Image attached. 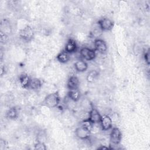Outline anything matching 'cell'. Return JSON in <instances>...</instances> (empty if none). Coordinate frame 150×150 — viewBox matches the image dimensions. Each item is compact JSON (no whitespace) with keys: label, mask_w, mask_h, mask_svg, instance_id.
I'll return each mask as SVG.
<instances>
[{"label":"cell","mask_w":150,"mask_h":150,"mask_svg":"<svg viewBox=\"0 0 150 150\" xmlns=\"http://www.w3.org/2000/svg\"><path fill=\"white\" fill-rule=\"evenodd\" d=\"M60 101L58 92H54L47 95L42 103V105L49 108H53L58 105Z\"/></svg>","instance_id":"1"},{"label":"cell","mask_w":150,"mask_h":150,"mask_svg":"<svg viewBox=\"0 0 150 150\" xmlns=\"http://www.w3.org/2000/svg\"><path fill=\"white\" fill-rule=\"evenodd\" d=\"M97 24L102 31H107L111 30L114 27V25L112 21L107 18H104L100 19L98 21Z\"/></svg>","instance_id":"2"},{"label":"cell","mask_w":150,"mask_h":150,"mask_svg":"<svg viewBox=\"0 0 150 150\" xmlns=\"http://www.w3.org/2000/svg\"><path fill=\"white\" fill-rule=\"evenodd\" d=\"M19 36L23 40L30 41L34 37V31L30 26H27L20 30Z\"/></svg>","instance_id":"3"},{"label":"cell","mask_w":150,"mask_h":150,"mask_svg":"<svg viewBox=\"0 0 150 150\" xmlns=\"http://www.w3.org/2000/svg\"><path fill=\"white\" fill-rule=\"evenodd\" d=\"M122 134L118 128L114 127L110 133V141L114 145H118L121 140Z\"/></svg>","instance_id":"4"},{"label":"cell","mask_w":150,"mask_h":150,"mask_svg":"<svg viewBox=\"0 0 150 150\" xmlns=\"http://www.w3.org/2000/svg\"><path fill=\"white\" fill-rule=\"evenodd\" d=\"M80 53L81 56L86 60H92L96 56L95 50L88 47H83Z\"/></svg>","instance_id":"5"},{"label":"cell","mask_w":150,"mask_h":150,"mask_svg":"<svg viewBox=\"0 0 150 150\" xmlns=\"http://www.w3.org/2000/svg\"><path fill=\"white\" fill-rule=\"evenodd\" d=\"M90 130L86 128L83 126L78 127L76 131V135L81 139H86L90 137Z\"/></svg>","instance_id":"6"},{"label":"cell","mask_w":150,"mask_h":150,"mask_svg":"<svg viewBox=\"0 0 150 150\" xmlns=\"http://www.w3.org/2000/svg\"><path fill=\"white\" fill-rule=\"evenodd\" d=\"M100 122L101 123V128L104 131L108 130L112 127V120L107 115H102Z\"/></svg>","instance_id":"7"},{"label":"cell","mask_w":150,"mask_h":150,"mask_svg":"<svg viewBox=\"0 0 150 150\" xmlns=\"http://www.w3.org/2000/svg\"><path fill=\"white\" fill-rule=\"evenodd\" d=\"M101 115L96 108H92L89 112V117L88 119L94 124L100 122Z\"/></svg>","instance_id":"8"},{"label":"cell","mask_w":150,"mask_h":150,"mask_svg":"<svg viewBox=\"0 0 150 150\" xmlns=\"http://www.w3.org/2000/svg\"><path fill=\"white\" fill-rule=\"evenodd\" d=\"M94 45L95 50L101 53H104L107 49L106 43L105 42V41L100 39H95Z\"/></svg>","instance_id":"9"},{"label":"cell","mask_w":150,"mask_h":150,"mask_svg":"<svg viewBox=\"0 0 150 150\" xmlns=\"http://www.w3.org/2000/svg\"><path fill=\"white\" fill-rule=\"evenodd\" d=\"M77 50V46L76 41L72 39H69L66 44L64 50L67 53H69V54H71L76 52Z\"/></svg>","instance_id":"10"},{"label":"cell","mask_w":150,"mask_h":150,"mask_svg":"<svg viewBox=\"0 0 150 150\" xmlns=\"http://www.w3.org/2000/svg\"><path fill=\"white\" fill-rule=\"evenodd\" d=\"M67 86L69 90L78 89L79 86V79L75 76H70L67 81Z\"/></svg>","instance_id":"11"},{"label":"cell","mask_w":150,"mask_h":150,"mask_svg":"<svg viewBox=\"0 0 150 150\" xmlns=\"http://www.w3.org/2000/svg\"><path fill=\"white\" fill-rule=\"evenodd\" d=\"M19 80L21 86L23 88H26L29 87V84L30 81V79L29 76L26 73H22L19 76Z\"/></svg>","instance_id":"12"},{"label":"cell","mask_w":150,"mask_h":150,"mask_svg":"<svg viewBox=\"0 0 150 150\" xmlns=\"http://www.w3.org/2000/svg\"><path fill=\"white\" fill-rule=\"evenodd\" d=\"M74 68L79 72H83L88 68L87 63L83 60H79L74 63Z\"/></svg>","instance_id":"13"},{"label":"cell","mask_w":150,"mask_h":150,"mask_svg":"<svg viewBox=\"0 0 150 150\" xmlns=\"http://www.w3.org/2000/svg\"><path fill=\"white\" fill-rule=\"evenodd\" d=\"M67 96L73 101H77L80 98V92L78 89L69 90Z\"/></svg>","instance_id":"14"},{"label":"cell","mask_w":150,"mask_h":150,"mask_svg":"<svg viewBox=\"0 0 150 150\" xmlns=\"http://www.w3.org/2000/svg\"><path fill=\"white\" fill-rule=\"evenodd\" d=\"M57 59L60 63H67L70 60V54L65 50H63L57 54Z\"/></svg>","instance_id":"15"},{"label":"cell","mask_w":150,"mask_h":150,"mask_svg":"<svg viewBox=\"0 0 150 150\" xmlns=\"http://www.w3.org/2000/svg\"><path fill=\"white\" fill-rule=\"evenodd\" d=\"M42 86L41 81L38 78L30 79V81L29 84V88L32 90H39Z\"/></svg>","instance_id":"16"},{"label":"cell","mask_w":150,"mask_h":150,"mask_svg":"<svg viewBox=\"0 0 150 150\" xmlns=\"http://www.w3.org/2000/svg\"><path fill=\"white\" fill-rule=\"evenodd\" d=\"M18 115V112L17 109L14 107L10 108L6 112L7 117L11 120H15L17 118Z\"/></svg>","instance_id":"17"},{"label":"cell","mask_w":150,"mask_h":150,"mask_svg":"<svg viewBox=\"0 0 150 150\" xmlns=\"http://www.w3.org/2000/svg\"><path fill=\"white\" fill-rule=\"evenodd\" d=\"M98 76V72L96 70H91L87 76V80L90 82H93Z\"/></svg>","instance_id":"18"},{"label":"cell","mask_w":150,"mask_h":150,"mask_svg":"<svg viewBox=\"0 0 150 150\" xmlns=\"http://www.w3.org/2000/svg\"><path fill=\"white\" fill-rule=\"evenodd\" d=\"M93 123L87 118L86 120H84L82 121V125L81 126H83L84 127H86V128L88 129L89 130H91L92 128H93Z\"/></svg>","instance_id":"19"},{"label":"cell","mask_w":150,"mask_h":150,"mask_svg":"<svg viewBox=\"0 0 150 150\" xmlns=\"http://www.w3.org/2000/svg\"><path fill=\"white\" fill-rule=\"evenodd\" d=\"M35 149L38 150H46V147L45 144L42 142H38L35 145Z\"/></svg>","instance_id":"20"},{"label":"cell","mask_w":150,"mask_h":150,"mask_svg":"<svg viewBox=\"0 0 150 150\" xmlns=\"http://www.w3.org/2000/svg\"><path fill=\"white\" fill-rule=\"evenodd\" d=\"M0 39H1V42L2 43H5L6 41L8 39V36H6V35L5 33H4V32H2V31H1L0 32Z\"/></svg>","instance_id":"21"},{"label":"cell","mask_w":150,"mask_h":150,"mask_svg":"<svg viewBox=\"0 0 150 150\" xmlns=\"http://www.w3.org/2000/svg\"><path fill=\"white\" fill-rule=\"evenodd\" d=\"M144 59L148 64H149V52L148 50L144 54Z\"/></svg>","instance_id":"22"},{"label":"cell","mask_w":150,"mask_h":150,"mask_svg":"<svg viewBox=\"0 0 150 150\" xmlns=\"http://www.w3.org/2000/svg\"><path fill=\"white\" fill-rule=\"evenodd\" d=\"M110 149V148H109L107 146H103V145H101L100 147H98L97 148V149Z\"/></svg>","instance_id":"23"}]
</instances>
